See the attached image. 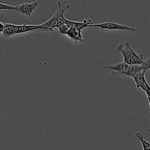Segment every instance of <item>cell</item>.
<instances>
[{"label":"cell","mask_w":150,"mask_h":150,"mask_svg":"<svg viewBox=\"0 0 150 150\" xmlns=\"http://www.w3.org/2000/svg\"><path fill=\"white\" fill-rule=\"evenodd\" d=\"M69 8H70V4H67L66 1H62V0L57 1V10L51 18L40 24L41 29L51 32L54 30V28H58L61 25L64 24L67 20V18L64 17V12Z\"/></svg>","instance_id":"6da1fadb"},{"label":"cell","mask_w":150,"mask_h":150,"mask_svg":"<svg viewBox=\"0 0 150 150\" xmlns=\"http://www.w3.org/2000/svg\"><path fill=\"white\" fill-rule=\"evenodd\" d=\"M117 50L122 54L124 62H125L126 64H130V65L143 64L144 62L143 55L136 54L130 46L129 41H126L124 43L119 44L117 45Z\"/></svg>","instance_id":"7a4b0ae2"},{"label":"cell","mask_w":150,"mask_h":150,"mask_svg":"<svg viewBox=\"0 0 150 150\" xmlns=\"http://www.w3.org/2000/svg\"><path fill=\"white\" fill-rule=\"evenodd\" d=\"M92 27H97L103 29H108V30H125V31H135L136 29L125 24L114 23V22H104L101 23H96L92 24Z\"/></svg>","instance_id":"3957f363"},{"label":"cell","mask_w":150,"mask_h":150,"mask_svg":"<svg viewBox=\"0 0 150 150\" xmlns=\"http://www.w3.org/2000/svg\"><path fill=\"white\" fill-rule=\"evenodd\" d=\"M38 1H33V2H23L22 4L15 5V10L18 12H20L21 13L26 16H31L32 13L38 7Z\"/></svg>","instance_id":"277c9868"},{"label":"cell","mask_w":150,"mask_h":150,"mask_svg":"<svg viewBox=\"0 0 150 150\" xmlns=\"http://www.w3.org/2000/svg\"><path fill=\"white\" fill-rule=\"evenodd\" d=\"M129 65L130 64H127L124 62H122L118 63V64H114V65L106 66V67H104V69L110 70L111 73L116 76H127Z\"/></svg>","instance_id":"5b68a950"},{"label":"cell","mask_w":150,"mask_h":150,"mask_svg":"<svg viewBox=\"0 0 150 150\" xmlns=\"http://www.w3.org/2000/svg\"><path fill=\"white\" fill-rule=\"evenodd\" d=\"M64 23L69 28L72 27V26H74L78 30L81 31V32H82V30L83 29H85V28L92 27V25L93 24V23H92V20L90 18L83 19L82 21H70L67 19Z\"/></svg>","instance_id":"8992f818"},{"label":"cell","mask_w":150,"mask_h":150,"mask_svg":"<svg viewBox=\"0 0 150 150\" xmlns=\"http://www.w3.org/2000/svg\"><path fill=\"white\" fill-rule=\"evenodd\" d=\"M38 29H41L40 25H32V24H23L21 25H16L15 24V32H16V35H19V34H23L26 33L28 32H32V31L38 30Z\"/></svg>","instance_id":"52a82bcc"},{"label":"cell","mask_w":150,"mask_h":150,"mask_svg":"<svg viewBox=\"0 0 150 150\" xmlns=\"http://www.w3.org/2000/svg\"><path fill=\"white\" fill-rule=\"evenodd\" d=\"M66 35H67V38H70L72 40L75 41V42H83V38H82L81 32L78 30L74 26L69 28Z\"/></svg>","instance_id":"ba28073f"},{"label":"cell","mask_w":150,"mask_h":150,"mask_svg":"<svg viewBox=\"0 0 150 150\" xmlns=\"http://www.w3.org/2000/svg\"><path fill=\"white\" fill-rule=\"evenodd\" d=\"M142 71H144L143 69L142 64H133V65H129L128 71H127V76L133 78L138 73H141Z\"/></svg>","instance_id":"9c48e42d"},{"label":"cell","mask_w":150,"mask_h":150,"mask_svg":"<svg viewBox=\"0 0 150 150\" xmlns=\"http://www.w3.org/2000/svg\"><path fill=\"white\" fill-rule=\"evenodd\" d=\"M4 38H11L16 35L15 24L13 23H4V30L2 34Z\"/></svg>","instance_id":"30bf717a"},{"label":"cell","mask_w":150,"mask_h":150,"mask_svg":"<svg viewBox=\"0 0 150 150\" xmlns=\"http://www.w3.org/2000/svg\"><path fill=\"white\" fill-rule=\"evenodd\" d=\"M133 79L134 80L135 83L137 88H141V86L146 82V78H145V71H142L141 73H138L136 76H133Z\"/></svg>","instance_id":"8fae6325"},{"label":"cell","mask_w":150,"mask_h":150,"mask_svg":"<svg viewBox=\"0 0 150 150\" xmlns=\"http://www.w3.org/2000/svg\"><path fill=\"white\" fill-rule=\"evenodd\" d=\"M135 136H136V137L139 139V141L142 144L143 150H150V142H148L144 138V136L142 133H141L140 132H136L135 133Z\"/></svg>","instance_id":"7c38bea8"},{"label":"cell","mask_w":150,"mask_h":150,"mask_svg":"<svg viewBox=\"0 0 150 150\" xmlns=\"http://www.w3.org/2000/svg\"><path fill=\"white\" fill-rule=\"evenodd\" d=\"M0 10H15V6L0 2Z\"/></svg>","instance_id":"4fadbf2b"},{"label":"cell","mask_w":150,"mask_h":150,"mask_svg":"<svg viewBox=\"0 0 150 150\" xmlns=\"http://www.w3.org/2000/svg\"><path fill=\"white\" fill-rule=\"evenodd\" d=\"M58 29H59V31L60 33L62 34V35H66V34H67V31H68V29H69V27L65 24V23H64V24H62V25H61V26H59Z\"/></svg>","instance_id":"5bb4252c"},{"label":"cell","mask_w":150,"mask_h":150,"mask_svg":"<svg viewBox=\"0 0 150 150\" xmlns=\"http://www.w3.org/2000/svg\"><path fill=\"white\" fill-rule=\"evenodd\" d=\"M142 66H143V69L145 72H146V70L150 69V57L146 60H144Z\"/></svg>","instance_id":"9a60e30c"},{"label":"cell","mask_w":150,"mask_h":150,"mask_svg":"<svg viewBox=\"0 0 150 150\" xmlns=\"http://www.w3.org/2000/svg\"><path fill=\"white\" fill-rule=\"evenodd\" d=\"M4 30V23L0 21V35H2Z\"/></svg>","instance_id":"2e32d148"},{"label":"cell","mask_w":150,"mask_h":150,"mask_svg":"<svg viewBox=\"0 0 150 150\" xmlns=\"http://www.w3.org/2000/svg\"><path fill=\"white\" fill-rule=\"evenodd\" d=\"M149 114H150V103H149Z\"/></svg>","instance_id":"e0dca14e"}]
</instances>
